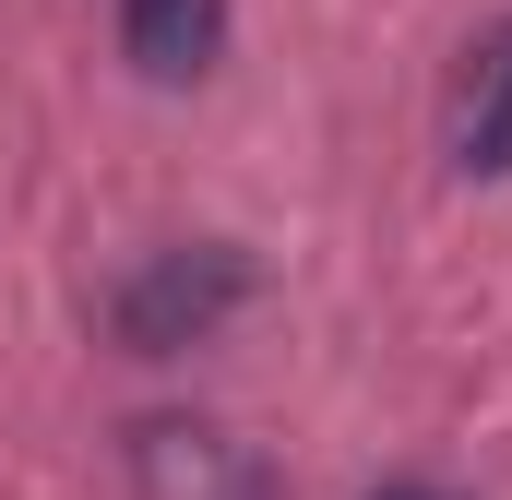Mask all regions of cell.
I'll use <instances>...</instances> for the list:
<instances>
[{"label":"cell","mask_w":512,"mask_h":500,"mask_svg":"<svg viewBox=\"0 0 512 500\" xmlns=\"http://www.w3.org/2000/svg\"><path fill=\"white\" fill-rule=\"evenodd\" d=\"M120 48L143 84H203L227 60V0H120Z\"/></svg>","instance_id":"cell-3"},{"label":"cell","mask_w":512,"mask_h":500,"mask_svg":"<svg viewBox=\"0 0 512 500\" xmlns=\"http://www.w3.org/2000/svg\"><path fill=\"white\" fill-rule=\"evenodd\" d=\"M382 500H441V489H417V477H405V489H382Z\"/></svg>","instance_id":"cell-4"},{"label":"cell","mask_w":512,"mask_h":500,"mask_svg":"<svg viewBox=\"0 0 512 500\" xmlns=\"http://www.w3.org/2000/svg\"><path fill=\"white\" fill-rule=\"evenodd\" d=\"M453 167L465 179H512V12L465 48V72H453Z\"/></svg>","instance_id":"cell-2"},{"label":"cell","mask_w":512,"mask_h":500,"mask_svg":"<svg viewBox=\"0 0 512 500\" xmlns=\"http://www.w3.org/2000/svg\"><path fill=\"white\" fill-rule=\"evenodd\" d=\"M251 298V262L239 250H155L143 274H120V298H108V322H120L131 358H179V346H203L227 310Z\"/></svg>","instance_id":"cell-1"}]
</instances>
